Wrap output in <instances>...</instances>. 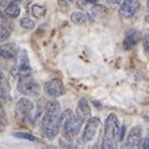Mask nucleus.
<instances>
[{
  "mask_svg": "<svg viewBox=\"0 0 149 149\" xmlns=\"http://www.w3.org/2000/svg\"><path fill=\"white\" fill-rule=\"evenodd\" d=\"M62 127V112L61 106L57 101H50L46 104L44 117L41 119V130L42 134L49 138L54 139Z\"/></svg>",
  "mask_w": 149,
  "mask_h": 149,
  "instance_id": "f257e3e1",
  "label": "nucleus"
},
{
  "mask_svg": "<svg viewBox=\"0 0 149 149\" xmlns=\"http://www.w3.org/2000/svg\"><path fill=\"white\" fill-rule=\"evenodd\" d=\"M10 1H11V4H15L16 1H20V0H10Z\"/></svg>",
  "mask_w": 149,
  "mask_h": 149,
  "instance_id": "bb28decb",
  "label": "nucleus"
},
{
  "mask_svg": "<svg viewBox=\"0 0 149 149\" xmlns=\"http://www.w3.org/2000/svg\"><path fill=\"white\" fill-rule=\"evenodd\" d=\"M117 3H119L120 5H127V4L133 3V0H117Z\"/></svg>",
  "mask_w": 149,
  "mask_h": 149,
  "instance_id": "5701e85b",
  "label": "nucleus"
},
{
  "mask_svg": "<svg viewBox=\"0 0 149 149\" xmlns=\"http://www.w3.org/2000/svg\"><path fill=\"white\" fill-rule=\"evenodd\" d=\"M71 21L76 25H83L87 21V16L82 11H74L71 14Z\"/></svg>",
  "mask_w": 149,
  "mask_h": 149,
  "instance_id": "ddd939ff",
  "label": "nucleus"
},
{
  "mask_svg": "<svg viewBox=\"0 0 149 149\" xmlns=\"http://www.w3.org/2000/svg\"><path fill=\"white\" fill-rule=\"evenodd\" d=\"M101 128V120L98 117H92L87 120V123L83 128V133H82V138L81 142L82 143H90L96 138V136L98 134Z\"/></svg>",
  "mask_w": 149,
  "mask_h": 149,
  "instance_id": "39448f33",
  "label": "nucleus"
},
{
  "mask_svg": "<svg viewBox=\"0 0 149 149\" xmlns=\"http://www.w3.org/2000/svg\"><path fill=\"white\" fill-rule=\"evenodd\" d=\"M96 1H98V0H85L86 4H96Z\"/></svg>",
  "mask_w": 149,
  "mask_h": 149,
  "instance_id": "b1692460",
  "label": "nucleus"
},
{
  "mask_svg": "<svg viewBox=\"0 0 149 149\" xmlns=\"http://www.w3.org/2000/svg\"><path fill=\"white\" fill-rule=\"evenodd\" d=\"M107 13V9L106 6L103 5H98V4H96V5H93L91 8V11H90V16H95V17H102L103 15H106Z\"/></svg>",
  "mask_w": 149,
  "mask_h": 149,
  "instance_id": "2eb2a0df",
  "label": "nucleus"
},
{
  "mask_svg": "<svg viewBox=\"0 0 149 149\" xmlns=\"http://www.w3.org/2000/svg\"><path fill=\"white\" fill-rule=\"evenodd\" d=\"M9 92V85L8 82L5 81V78H1V96L5 97Z\"/></svg>",
  "mask_w": 149,
  "mask_h": 149,
  "instance_id": "aec40b11",
  "label": "nucleus"
},
{
  "mask_svg": "<svg viewBox=\"0 0 149 149\" xmlns=\"http://www.w3.org/2000/svg\"><path fill=\"white\" fill-rule=\"evenodd\" d=\"M44 90L46 92V95L52 97V98H57V97H61L65 95V86L61 80L58 78H54V80H50L45 83Z\"/></svg>",
  "mask_w": 149,
  "mask_h": 149,
  "instance_id": "0eeeda50",
  "label": "nucleus"
},
{
  "mask_svg": "<svg viewBox=\"0 0 149 149\" xmlns=\"http://www.w3.org/2000/svg\"><path fill=\"white\" fill-rule=\"evenodd\" d=\"M148 8H149V0H148Z\"/></svg>",
  "mask_w": 149,
  "mask_h": 149,
  "instance_id": "c756f323",
  "label": "nucleus"
},
{
  "mask_svg": "<svg viewBox=\"0 0 149 149\" xmlns=\"http://www.w3.org/2000/svg\"><path fill=\"white\" fill-rule=\"evenodd\" d=\"M141 149H149V137L144 138L142 141V146H141Z\"/></svg>",
  "mask_w": 149,
  "mask_h": 149,
  "instance_id": "4be33fe9",
  "label": "nucleus"
},
{
  "mask_svg": "<svg viewBox=\"0 0 149 149\" xmlns=\"http://www.w3.org/2000/svg\"><path fill=\"white\" fill-rule=\"evenodd\" d=\"M11 30H13V29H9V27H5V26H1V27H0V39H1V41H5L8 37L10 36Z\"/></svg>",
  "mask_w": 149,
  "mask_h": 149,
  "instance_id": "6ab92c4d",
  "label": "nucleus"
},
{
  "mask_svg": "<svg viewBox=\"0 0 149 149\" xmlns=\"http://www.w3.org/2000/svg\"><path fill=\"white\" fill-rule=\"evenodd\" d=\"M66 1H67V3H72V1H73V0H66Z\"/></svg>",
  "mask_w": 149,
  "mask_h": 149,
  "instance_id": "cd10ccee",
  "label": "nucleus"
},
{
  "mask_svg": "<svg viewBox=\"0 0 149 149\" xmlns=\"http://www.w3.org/2000/svg\"><path fill=\"white\" fill-rule=\"evenodd\" d=\"M108 3H117V0H107Z\"/></svg>",
  "mask_w": 149,
  "mask_h": 149,
  "instance_id": "a878e982",
  "label": "nucleus"
},
{
  "mask_svg": "<svg viewBox=\"0 0 149 149\" xmlns=\"http://www.w3.org/2000/svg\"><path fill=\"white\" fill-rule=\"evenodd\" d=\"M20 25L22 29H25V30H32L35 27V22L29 17H22L20 20Z\"/></svg>",
  "mask_w": 149,
  "mask_h": 149,
  "instance_id": "a211bd4d",
  "label": "nucleus"
},
{
  "mask_svg": "<svg viewBox=\"0 0 149 149\" xmlns=\"http://www.w3.org/2000/svg\"><path fill=\"white\" fill-rule=\"evenodd\" d=\"M82 124L83 120H81L77 116H74L71 109H66L62 112V134L66 141L71 142L78 136Z\"/></svg>",
  "mask_w": 149,
  "mask_h": 149,
  "instance_id": "f03ea898",
  "label": "nucleus"
},
{
  "mask_svg": "<svg viewBox=\"0 0 149 149\" xmlns=\"http://www.w3.org/2000/svg\"><path fill=\"white\" fill-rule=\"evenodd\" d=\"M76 116L81 120H88L91 117V107H90V103L87 102V100L82 98L78 101L77 103V108H76Z\"/></svg>",
  "mask_w": 149,
  "mask_h": 149,
  "instance_id": "1a4fd4ad",
  "label": "nucleus"
},
{
  "mask_svg": "<svg viewBox=\"0 0 149 149\" xmlns=\"http://www.w3.org/2000/svg\"><path fill=\"white\" fill-rule=\"evenodd\" d=\"M119 132H120V127H119V122L118 118L114 113H111L106 119L104 123V141H111V142H117L119 141Z\"/></svg>",
  "mask_w": 149,
  "mask_h": 149,
  "instance_id": "20e7f679",
  "label": "nucleus"
},
{
  "mask_svg": "<svg viewBox=\"0 0 149 149\" xmlns=\"http://www.w3.org/2000/svg\"><path fill=\"white\" fill-rule=\"evenodd\" d=\"M42 149H51V148H49V147H44Z\"/></svg>",
  "mask_w": 149,
  "mask_h": 149,
  "instance_id": "c85d7f7f",
  "label": "nucleus"
},
{
  "mask_svg": "<svg viewBox=\"0 0 149 149\" xmlns=\"http://www.w3.org/2000/svg\"><path fill=\"white\" fill-rule=\"evenodd\" d=\"M146 21H147V22H148V24H149V14H148V15L146 16Z\"/></svg>",
  "mask_w": 149,
  "mask_h": 149,
  "instance_id": "393cba45",
  "label": "nucleus"
},
{
  "mask_svg": "<svg viewBox=\"0 0 149 149\" xmlns=\"http://www.w3.org/2000/svg\"><path fill=\"white\" fill-rule=\"evenodd\" d=\"M17 90L21 95L27 97H39L40 96V86L31 76L20 77L17 81Z\"/></svg>",
  "mask_w": 149,
  "mask_h": 149,
  "instance_id": "7ed1b4c3",
  "label": "nucleus"
},
{
  "mask_svg": "<svg viewBox=\"0 0 149 149\" xmlns=\"http://www.w3.org/2000/svg\"><path fill=\"white\" fill-rule=\"evenodd\" d=\"M143 47H144L146 54L149 56V34L143 37Z\"/></svg>",
  "mask_w": 149,
  "mask_h": 149,
  "instance_id": "412c9836",
  "label": "nucleus"
},
{
  "mask_svg": "<svg viewBox=\"0 0 149 149\" xmlns=\"http://www.w3.org/2000/svg\"><path fill=\"white\" fill-rule=\"evenodd\" d=\"M141 138H142V128L138 127V125L137 127H133L128 132L127 141H125L122 149H139Z\"/></svg>",
  "mask_w": 149,
  "mask_h": 149,
  "instance_id": "6e6552de",
  "label": "nucleus"
},
{
  "mask_svg": "<svg viewBox=\"0 0 149 149\" xmlns=\"http://www.w3.org/2000/svg\"><path fill=\"white\" fill-rule=\"evenodd\" d=\"M31 14L36 19H42L46 15V8L42 5H37V4H35V5L31 6Z\"/></svg>",
  "mask_w": 149,
  "mask_h": 149,
  "instance_id": "dca6fc26",
  "label": "nucleus"
},
{
  "mask_svg": "<svg viewBox=\"0 0 149 149\" xmlns=\"http://www.w3.org/2000/svg\"><path fill=\"white\" fill-rule=\"evenodd\" d=\"M139 6H141V4H139L138 1H133L130 4H127V5H120V8H119V15L122 17L128 19L130 16H133L134 14L138 11Z\"/></svg>",
  "mask_w": 149,
  "mask_h": 149,
  "instance_id": "9b49d317",
  "label": "nucleus"
},
{
  "mask_svg": "<svg viewBox=\"0 0 149 149\" xmlns=\"http://www.w3.org/2000/svg\"><path fill=\"white\" fill-rule=\"evenodd\" d=\"M32 111H34V103L29 98H20L15 107V116L19 120H25L31 118Z\"/></svg>",
  "mask_w": 149,
  "mask_h": 149,
  "instance_id": "423d86ee",
  "label": "nucleus"
},
{
  "mask_svg": "<svg viewBox=\"0 0 149 149\" xmlns=\"http://www.w3.org/2000/svg\"><path fill=\"white\" fill-rule=\"evenodd\" d=\"M5 15L10 19H15L20 15V8H19L16 4H10V5H8L6 9H5Z\"/></svg>",
  "mask_w": 149,
  "mask_h": 149,
  "instance_id": "4468645a",
  "label": "nucleus"
},
{
  "mask_svg": "<svg viewBox=\"0 0 149 149\" xmlns=\"http://www.w3.org/2000/svg\"><path fill=\"white\" fill-rule=\"evenodd\" d=\"M0 54L4 58H15L17 56V47L15 44H4L0 47Z\"/></svg>",
  "mask_w": 149,
  "mask_h": 149,
  "instance_id": "f8f14e48",
  "label": "nucleus"
},
{
  "mask_svg": "<svg viewBox=\"0 0 149 149\" xmlns=\"http://www.w3.org/2000/svg\"><path fill=\"white\" fill-rule=\"evenodd\" d=\"M148 137H149V136H148Z\"/></svg>",
  "mask_w": 149,
  "mask_h": 149,
  "instance_id": "7c9ffc66",
  "label": "nucleus"
},
{
  "mask_svg": "<svg viewBox=\"0 0 149 149\" xmlns=\"http://www.w3.org/2000/svg\"><path fill=\"white\" fill-rule=\"evenodd\" d=\"M14 137L20 138V139H26V141H31V142H40L39 138H36L32 134L25 133V132H16V133H14Z\"/></svg>",
  "mask_w": 149,
  "mask_h": 149,
  "instance_id": "f3484780",
  "label": "nucleus"
},
{
  "mask_svg": "<svg viewBox=\"0 0 149 149\" xmlns=\"http://www.w3.org/2000/svg\"><path fill=\"white\" fill-rule=\"evenodd\" d=\"M141 41V32L137 30H129L125 35V39L123 41V46L125 50H130Z\"/></svg>",
  "mask_w": 149,
  "mask_h": 149,
  "instance_id": "9d476101",
  "label": "nucleus"
}]
</instances>
